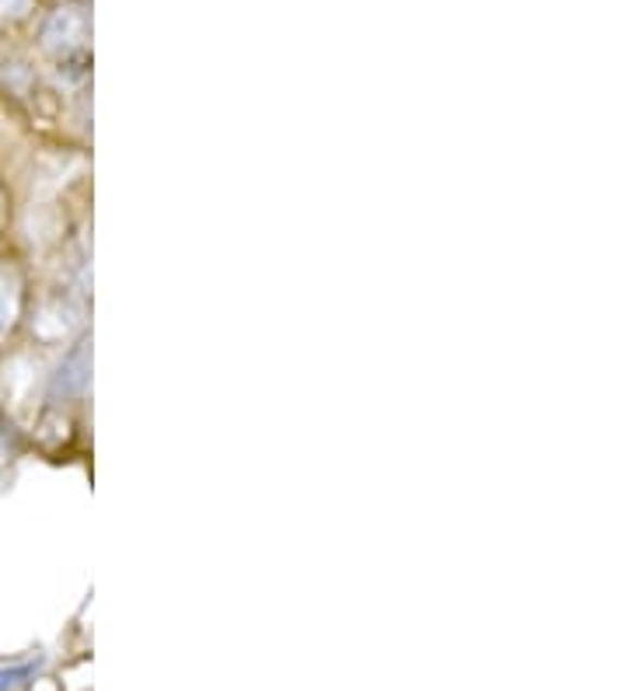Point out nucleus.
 Wrapping results in <instances>:
<instances>
[{"instance_id":"3","label":"nucleus","mask_w":629,"mask_h":691,"mask_svg":"<svg viewBox=\"0 0 629 691\" xmlns=\"http://www.w3.org/2000/svg\"><path fill=\"white\" fill-rule=\"evenodd\" d=\"M18 291H22V283L14 276V269L0 266V335H4L14 325V318H18V297H22Z\"/></svg>"},{"instance_id":"1","label":"nucleus","mask_w":629,"mask_h":691,"mask_svg":"<svg viewBox=\"0 0 629 691\" xmlns=\"http://www.w3.org/2000/svg\"><path fill=\"white\" fill-rule=\"evenodd\" d=\"M88 36H91V22L85 8H60L42 22V46L60 60V71L63 66L85 71Z\"/></svg>"},{"instance_id":"5","label":"nucleus","mask_w":629,"mask_h":691,"mask_svg":"<svg viewBox=\"0 0 629 691\" xmlns=\"http://www.w3.org/2000/svg\"><path fill=\"white\" fill-rule=\"evenodd\" d=\"M32 11V0H0V18H25Z\"/></svg>"},{"instance_id":"4","label":"nucleus","mask_w":629,"mask_h":691,"mask_svg":"<svg viewBox=\"0 0 629 691\" xmlns=\"http://www.w3.org/2000/svg\"><path fill=\"white\" fill-rule=\"evenodd\" d=\"M39 674V661L36 664H18V667H4L0 670V691H18L25 688L32 678Z\"/></svg>"},{"instance_id":"2","label":"nucleus","mask_w":629,"mask_h":691,"mask_svg":"<svg viewBox=\"0 0 629 691\" xmlns=\"http://www.w3.org/2000/svg\"><path fill=\"white\" fill-rule=\"evenodd\" d=\"M88 381H91V340L85 335V340H77L71 346V353L53 370L46 398L53 402V406H63V402H77L81 395L88 392Z\"/></svg>"}]
</instances>
